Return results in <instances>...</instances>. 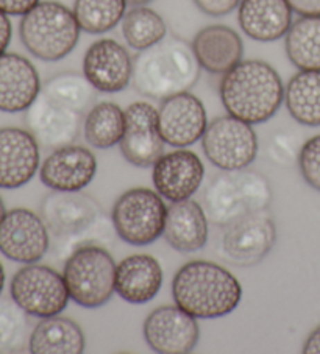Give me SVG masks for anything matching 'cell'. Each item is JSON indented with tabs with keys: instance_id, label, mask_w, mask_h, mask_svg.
Segmentation results:
<instances>
[{
	"instance_id": "cell-1",
	"label": "cell",
	"mask_w": 320,
	"mask_h": 354,
	"mask_svg": "<svg viewBox=\"0 0 320 354\" xmlns=\"http://www.w3.org/2000/svg\"><path fill=\"white\" fill-rule=\"evenodd\" d=\"M200 71L193 46L178 36H166L133 58L132 84L141 95L164 100L193 89Z\"/></svg>"
},
{
	"instance_id": "cell-2",
	"label": "cell",
	"mask_w": 320,
	"mask_h": 354,
	"mask_svg": "<svg viewBox=\"0 0 320 354\" xmlns=\"http://www.w3.org/2000/svg\"><path fill=\"white\" fill-rule=\"evenodd\" d=\"M220 100L226 113L250 125L266 124L285 102V84L263 59H242L222 75Z\"/></svg>"
},
{
	"instance_id": "cell-3",
	"label": "cell",
	"mask_w": 320,
	"mask_h": 354,
	"mask_svg": "<svg viewBox=\"0 0 320 354\" xmlns=\"http://www.w3.org/2000/svg\"><path fill=\"white\" fill-rule=\"evenodd\" d=\"M178 308L195 319L211 320L231 314L242 300V286L225 267L211 261H190L172 279Z\"/></svg>"
},
{
	"instance_id": "cell-4",
	"label": "cell",
	"mask_w": 320,
	"mask_h": 354,
	"mask_svg": "<svg viewBox=\"0 0 320 354\" xmlns=\"http://www.w3.org/2000/svg\"><path fill=\"white\" fill-rule=\"evenodd\" d=\"M274 192L269 180L249 169L222 170L208 183L202 206L208 221L226 227L256 211L269 209Z\"/></svg>"
},
{
	"instance_id": "cell-5",
	"label": "cell",
	"mask_w": 320,
	"mask_h": 354,
	"mask_svg": "<svg viewBox=\"0 0 320 354\" xmlns=\"http://www.w3.org/2000/svg\"><path fill=\"white\" fill-rule=\"evenodd\" d=\"M80 32L73 11L55 0H41L19 24L24 47L46 63L66 58L78 44Z\"/></svg>"
},
{
	"instance_id": "cell-6",
	"label": "cell",
	"mask_w": 320,
	"mask_h": 354,
	"mask_svg": "<svg viewBox=\"0 0 320 354\" xmlns=\"http://www.w3.org/2000/svg\"><path fill=\"white\" fill-rule=\"evenodd\" d=\"M118 264L107 248L82 243L67 256L63 277L71 300L85 309H98L116 294Z\"/></svg>"
},
{
	"instance_id": "cell-7",
	"label": "cell",
	"mask_w": 320,
	"mask_h": 354,
	"mask_svg": "<svg viewBox=\"0 0 320 354\" xmlns=\"http://www.w3.org/2000/svg\"><path fill=\"white\" fill-rule=\"evenodd\" d=\"M168 206L161 195L149 187L128 189L114 201L112 223L121 241L145 247L163 236Z\"/></svg>"
},
{
	"instance_id": "cell-8",
	"label": "cell",
	"mask_w": 320,
	"mask_h": 354,
	"mask_svg": "<svg viewBox=\"0 0 320 354\" xmlns=\"http://www.w3.org/2000/svg\"><path fill=\"white\" fill-rule=\"evenodd\" d=\"M10 295L22 310L38 319L60 315L71 300L63 274L36 262L26 264L15 273Z\"/></svg>"
},
{
	"instance_id": "cell-9",
	"label": "cell",
	"mask_w": 320,
	"mask_h": 354,
	"mask_svg": "<svg viewBox=\"0 0 320 354\" xmlns=\"http://www.w3.org/2000/svg\"><path fill=\"white\" fill-rule=\"evenodd\" d=\"M202 147L213 166L220 170H241L256 160L258 136L247 122L226 114L208 122Z\"/></svg>"
},
{
	"instance_id": "cell-10",
	"label": "cell",
	"mask_w": 320,
	"mask_h": 354,
	"mask_svg": "<svg viewBox=\"0 0 320 354\" xmlns=\"http://www.w3.org/2000/svg\"><path fill=\"white\" fill-rule=\"evenodd\" d=\"M41 217L48 233L71 243L97 230L103 222V211L94 198L80 191H53L41 201Z\"/></svg>"
},
{
	"instance_id": "cell-11",
	"label": "cell",
	"mask_w": 320,
	"mask_h": 354,
	"mask_svg": "<svg viewBox=\"0 0 320 354\" xmlns=\"http://www.w3.org/2000/svg\"><path fill=\"white\" fill-rule=\"evenodd\" d=\"M276 242V225L267 209L251 212L224 227L220 250L226 262L238 267L260 264Z\"/></svg>"
},
{
	"instance_id": "cell-12",
	"label": "cell",
	"mask_w": 320,
	"mask_h": 354,
	"mask_svg": "<svg viewBox=\"0 0 320 354\" xmlns=\"http://www.w3.org/2000/svg\"><path fill=\"white\" fill-rule=\"evenodd\" d=\"M51 248V233L42 217L27 207L7 211L0 223V253L21 264H35Z\"/></svg>"
},
{
	"instance_id": "cell-13",
	"label": "cell",
	"mask_w": 320,
	"mask_h": 354,
	"mask_svg": "<svg viewBox=\"0 0 320 354\" xmlns=\"http://www.w3.org/2000/svg\"><path fill=\"white\" fill-rule=\"evenodd\" d=\"M85 114L39 93L26 111L27 130L44 150H57L77 140Z\"/></svg>"
},
{
	"instance_id": "cell-14",
	"label": "cell",
	"mask_w": 320,
	"mask_h": 354,
	"mask_svg": "<svg viewBox=\"0 0 320 354\" xmlns=\"http://www.w3.org/2000/svg\"><path fill=\"white\" fill-rule=\"evenodd\" d=\"M164 139L158 127V108L149 102H134L125 109V133L119 142L127 162L147 169L164 155Z\"/></svg>"
},
{
	"instance_id": "cell-15",
	"label": "cell",
	"mask_w": 320,
	"mask_h": 354,
	"mask_svg": "<svg viewBox=\"0 0 320 354\" xmlns=\"http://www.w3.org/2000/svg\"><path fill=\"white\" fill-rule=\"evenodd\" d=\"M143 333L150 350L159 354H188L200 340L199 322L177 304L153 309Z\"/></svg>"
},
{
	"instance_id": "cell-16",
	"label": "cell",
	"mask_w": 320,
	"mask_h": 354,
	"mask_svg": "<svg viewBox=\"0 0 320 354\" xmlns=\"http://www.w3.org/2000/svg\"><path fill=\"white\" fill-rule=\"evenodd\" d=\"M158 127L166 144L190 147L203 138L208 127L205 105L189 91L164 99L158 108Z\"/></svg>"
},
{
	"instance_id": "cell-17",
	"label": "cell",
	"mask_w": 320,
	"mask_h": 354,
	"mask_svg": "<svg viewBox=\"0 0 320 354\" xmlns=\"http://www.w3.org/2000/svg\"><path fill=\"white\" fill-rule=\"evenodd\" d=\"M83 75L98 93H121L132 83L133 58L116 39H98L85 53Z\"/></svg>"
},
{
	"instance_id": "cell-18",
	"label": "cell",
	"mask_w": 320,
	"mask_h": 354,
	"mask_svg": "<svg viewBox=\"0 0 320 354\" xmlns=\"http://www.w3.org/2000/svg\"><path fill=\"white\" fill-rule=\"evenodd\" d=\"M203 178H205V166L199 155L188 149L164 153L153 164V186L170 203L193 197L200 189Z\"/></svg>"
},
{
	"instance_id": "cell-19",
	"label": "cell",
	"mask_w": 320,
	"mask_h": 354,
	"mask_svg": "<svg viewBox=\"0 0 320 354\" xmlns=\"http://www.w3.org/2000/svg\"><path fill=\"white\" fill-rule=\"evenodd\" d=\"M97 174L96 155L82 145L52 150L39 169L42 185L52 191L77 192L91 185Z\"/></svg>"
},
{
	"instance_id": "cell-20",
	"label": "cell",
	"mask_w": 320,
	"mask_h": 354,
	"mask_svg": "<svg viewBox=\"0 0 320 354\" xmlns=\"http://www.w3.org/2000/svg\"><path fill=\"white\" fill-rule=\"evenodd\" d=\"M39 169V144L28 130L0 128V187L17 189L32 181Z\"/></svg>"
},
{
	"instance_id": "cell-21",
	"label": "cell",
	"mask_w": 320,
	"mask_h": 354,
	"mask_svg": "<svg viewBox=\"0 0 320 354\" xmlns=\"http://www.w3.org/2000/svg\"><path fill=\"white\" fill-rule=\"evenodd\" d=\"M41 86L32 61L17 53L0 55V111L26 113L39 95Z\"/></svg>"
},
{
	"instance_id": "cell-22",
	"label": "cell",
	"mask_w": 320,
	"mask_h": 354,
	"mask_svg": "<svg viewBox=\"0 0 320 354\" xmlns=\"http://www.w3.org/2000/svg\"><path fill=\"white\" fill-rule=\"evenodd\" d=\"M193 50L203 71L224 75L244 57V42L236 30L222 24L203 27L193 39Z\"/></svg>"
},
{
	"instance_id": "cell-23",
	"label": "cell",
	"mask_w": 320,
	"mask_h": 354,
	"mask_svg": "<svg viewBox=\"0 0 320 354\" xmlns=\"http://www.w3.org/2000/svg\"><path fill=\"white\" fill-rule=\"evenodd\" d=\"M209 221L200 203L193 198L172 201L168 206L164 239L180 253L199 252L208 242Z\"/></svg>"
},
{
	"instance_id": "cell-24",
	"label": "cell",
	"mask_w": 320,
	"mask_h": 354,
	"mask_svg": "<svg viewBox=\"0 0 320 354\" xmlns=\"http://www.w3.org/2000/svg\"><path fill=\"white\" fill-rule=\"evenodd\" d=\"M164 273L150 254H132L116 268V294L132 304L152 301L163 288Z\"/></svg>"
},
{
	"instance_id": "cell-25",
	"label": "cell",
	"mask_w": 320,
	"mask_h": 354,
	"mask_svg": "<svg viewBox=\"0 0 320 354\" xmlns=\"http://www.w3.org/2000/svg\"><path fill=\"white\" fill-rule=\"evenodd\" d=\"M292 13L287 0H242L238 22L250 39L272 42L285 38L292 26Z\"/></svg>"
},
{
	"instance_id": "cell-26",
	"label": "cell",
	"mask_w": 320,
	"mask_h": 354,
	"mask_svg": "<svg viewBox=\"0 0 320 354\" xmlns=\"http://www.w3.org/2000/svg\"><path fill=\"white\" fill-rule=\"evenodd\" d=\"M85 350L83 329L67 317L41 319L30 334L28 351L33 354H82Z\"/></svg>"
},
{
	"instance_id": "cell-27",
	"label": "cell",
	"mask_w": 320,
	"mask_h": 354,
	"mask_svg": "<svg viewBox=\"0 0 320 354\" xmlns=\"http://www.w3.org/2000/svg\"><path fill=\"white\" fill-rule=\"evenodd\" d=\"M291 118L306 127H320V71H300L285 88Z\"/></svg>"
},
{
	"instance_id": "cell-28",
	"label": "cell",
	"mask_w": 320,
	"mask_h": 354,
	"mask_svg": "<svg viewBox=\"0 0 320 354\" xmlns=\"http://www.w3.org/2000/svg\"><path fill=\"white\" fill-rule=\"evenodd\" d=\"M125 109L113 102H98L85 115L83 136L97 150L113 149L124 138Z\"/></svg>"
},
{
	"instance_id": "cell-29",
	"label": "cell",
	"mask_w": 320,
	"mask_h": 354,
	"mask_svg": "<svg viewBox=\"0 0 320 354\" xmlns=\"http://www.w3.org/2000/svg\"><path fill=\"white\" fill-rule=\"evenodd\" d=\"M285 48L299 71H320V16H300L292 22Z\"/></svg>"
},
{
	"instance_id": "cell-30",
	"label": "cell",
	"mask_w": 320,
	"mask_h": 354,
	"mask_svg": "<svg viewBox=\"0 0 320 354\" xmlns=\"http://www.w3.org/2000/svg\"><path fill=\"white\" fill-rule=\"evenodd\" d=\"M122 36L133 50H145L168 36V26L155 10L133 7L122 19Z\"/></svg>"
},
{
	"instance_id": "cell-31",
	"label": "cell",
	"mask_w": 320,
	"mask_h": 354,
	"mask_svg": "<svg viewBox=\"0 0 320 354\" xmlns=\"http://www.w3.org/2000/svg\"><path fill=\"white\" fill-rule=\"evenodd\" d=\"M41 93L83 114L96 105L97 97V89L88 78L77 72H61L48 78L41 86Z\"/></svg>"
},
{
	"instance_id": "cell-32",
	"label": "cell",
	"mask_w": 320,
	"mask_h": 354,
	"mask_svg": "<svg viewBox=\"0 0 320 354\" xmlns=\"http://www.w3.org/2000/svg\"><path fill=\"white\" fill-rule=\"evenodd\" d=\"M127 5V0H75L72 11L82 32L103 35L122 22Z\"/></svg>"
},
{
	"instance_id": "cell-33",
	"label": "cell",
	"mask_w": 320,
	"mask_h": 354,
	"mask_svg": "<svg viewBox=\"0 0 320 354\" xmlns=\"http://www.w3.org/2000/svg\"><path fill=\"white\" fill-rule=\"evenodd\" d=\"M28 314L11 300H0V353L21 351L28 346Z\"/></svg>"
},
{
	"instance_id": "cell-34",
	"label": "cell",
	"mask_w": 320,
	"mask_h": 354,
	"mask_svg": "<svg viewBox=\"0 0 320 354\" xmlns=\"http://www.w3.org/2000/svg\"><path fill=\"white\" fill-rule=\"evenodd\" d=\"M297 162L306 185L320 192V134L301 145Z\"/></svg>"
},
{
	"instance_id": "cell-35",
	"label": "cell",
	"mask_w": 320,
	"mask_h": 354,
	"mask_svg": "<svg viewBox=\"0 0 320 354\" xmlns=\"http://www.w3.org/2000/svg\"><path fill=\"white\" fill-rule=\"evenodd\" d=\"M269 153L272 161L278 164H291L294 160H299L295 145L291 142V139L283 136V134L272 138V142L269 145Z\"/></svg>"
},
{
	"instance_id": "cell-36",
	"label": "cell",
	"mask_w": 320,
	"mask_h": 354,
	"mask_svg": "<svg viewBox=\"0 0 320 354\" xmlns=\"http://www.w3.org/2000/svg\"><path fill=\"white\" fill-rule=\"evenodd\" d=\"M242 0H194L195 7L199 8L202 13L213 17H220L230 15L235 11Z\"/></svg>"
},
{
	"instance_id": "cell-37",
	"label": "cell",
	"mask_w": 320,
	"mask_h": 354,
	"mask_svg": "<svg viewBox=\"0 0 320 354\" xmlns=\"http://www.w3.org/2000/svg\"><path fill=\"white\" fill-rule=\"evenodd\" d=\"M39 2L41 0H0V11L8 16H24Z\"/></svg>"
},
{
	"instance_id": "cell-38",
	"label": "cell",
	"mask_w": 320,
	"mask_h": 354,
	"mask_svg": "<svg viewBox=\"0 0 320 354\" xmlns=\"http://www.w3.org/2000/svg\"><path fill=\"white\" fill-rule=\"evenodd\" d=\"M299 16H320V0H287Z\"/></svg>"
},
{
	"instance_id": "cell-39",
	"label": "cell",
	"mask_w": 320,
	"mask_h": 354,
	"mask_svg": "<svg viewBox=\"0 0 320 354\" xmlns=\"http://www.w3.org/2000/svg\"><path fill=\"white\" fill-rule=\"evenodd\" d=\"M11 36H13V27H11L10 17L3 11H0V55L7 52Z\"/></svg>"
},
{
	"instance_id": "cell-40",
	"label": "cell",
	"mask_w": 320,
	"mask_h": 354,
	"mask_svg": "<svg viewBox=\"0 0 320 354\" xmlns=\"http://www.w3.org/2000/svg\"><path fill=\"white\" fill-rule=\"evenodd\" d=\"M303 353L320 354V326H317L310 335H308V339L303 344Z\"/></svg>"
},
{
	"instance_id": "cell-41",
	"label": "cell",
	"mask_w": 320,
	"mask_h": 354,
	"mask_svg": "<svg viewBox=\"0 0 320 354\" xmlns=\"http://www.w3.org/2000/svg\"><path fill=\"white\" fill-rule=\"evenodd\" d=\"M150 2H153V0H127V3L132 5V7H145Z\"/></svg>"
},
{
	"instance_id": "cell-42",
	"label": "cell",
	"mask_w": 320,
	"mask_h": 354,
	"mask_svg": "<svg viewBox=\"0 0 320 354\" xmlns=\"http://www.w3.org/2000/svg\"><path fill=\"white\" fill-rule=\"evenodd\" d=\"M5 270H3V266H2V262H0V294H2V290H3V286H5Z\"/></svg>"
},
{
	"instance_id": "cell-43",
	"label": "cell",
	"mask_w": 320,
	"mask_h": 354,
	"mask_svg": "<svg viewBox=\"0 0 320 354\" xmlns=\"http://www.w3.org/2000/svg\"><path fill=\"white\" fill-rule=\"evenodd\" d=\"M5 214H7V207H5L3 200H2V197H0V223H2Z\"/></svg>"
}]
</instances>
